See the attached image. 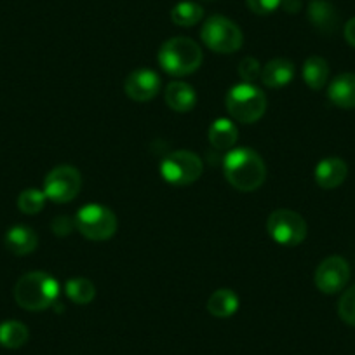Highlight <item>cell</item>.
Returning a JSON list of instances; mask_svg holds the SVG:
<instances>
[{
  "label": "cell",
  "instance_id": "1",
  "mask_svg": "<svg viewBox=\"0 0 355 355\" xmlns=\"http://www.w3.org/2000/svg\"><path fill=\"white\" fill-rule=\"evenodd\" d=\"M227 182L239 192H254L265 183L266 166L258 152L252 148H234L223 160Z\"/></svg>",
  "mask_w": 355,
  "mask_h": 355
},
{
  "label": "cell",
  "instance_id": "2",
  "mask_svg": "<svg viewBox=\"0 0 355 355\" xmlns=\"http://www.w3.org/2000/svg\"><path fill=\"white\" fill-rule=\"evenodd\" d=\"M60 284L46 272H28L15 286V300L21 309L40 312L56 303Z\"/></svg>",
  "mask_w": 355,
  "mask_h": 355
},
{
  "label": "cell",
  "instance_id": "3",
  "mask_svg": "<svg viewBox=\"0 0 355 355\" xmlns=\"http://www.w3.org/2000/svg\"><path fill=\"white\" fill-rule=\"evenodd\" d=\"M204 60L202 49L189 37H173L166 40L159 51V64L173 77H185L200 68Z\"/></svg>",
  "mask_w": 355,
  "mask_h": 355
},
{
  "label": "cell",
  "instance_id": "4",
  "mask_svg": "<svg viewBox=\"0 0 355 355\" xmlns=\"http://www.w3.org/2000/svg\"><path fill=\"white\" fill-rule=\"evenodd\" d=\"M227 110L242 124H254L265 115L266 96L261 89L252 84H239L228 91Z\"/></svg>",
  "mask_w": 355,
  "mask_h": 355
},
{
  "label": "cell",
  "instance_id": "5",
  "mask_svg": "<svg viewBox=\"0 0 355 355\" xmlns=\"http://www.w3.org/2000/svg\"><path fill=\"white\" fill-rule=\"evenodd\" d=\"M204 171V162L190 150H176L167 153L160 162V176L174 187H187L196 183Z\"/></svg>",
  "mask_w": 355,
  "mask_h": 355
},
{
  "label": "cell",
  "instance_id": "6",
  "mask_svg": "<svg viewBox=\"0 0 355 355\" xmlns=\"http://www.w3.org/2000/svg\"><path fill=\"white\" fill-rule=\"evenodd\" d=\"M200 39L206 44V47L220 54L235 53L241 49L244 42V35L237 23L220 15L209 16L206 19L200 30Z\"/></svg>",
  "mask_w": 355,
  "mask_h": 355
},
{
  "label": "cell",
  "instance_id": "7",
  "mask_svg": "<svg viewBox=\"0 0 355 355\" xmlns=\"http://www.w3.org/2000/svg\"><path fill=\"white\" fill-rule=\"evenodd\" d=\"M75 225L89 241H108L117 232V216L103 204H85L75 214Z\"/></svg>",
  "mask_w": 355,
  "mask_h": 355
},
{
  "label": "cell",
  "instance_id": "8",
  "mask_svg": "<svg viewBox=\"0 0 355 355\" xmlns=\"http://www.w3.org/2000/svg\"><path fill=\"white\" fill-rule=\"evenodd\" d=\"M266 230L277 244L295 248L305 241L306 221L296 211L275 209L266 220Z\"/></svg>",
  "mask_w": 355,
  "mask_h": 355
},
{
  "label": "cell",
  "instance_id": "9",
  "mask_svg": "<svg viewBox=\"0 0 355 355\" xmlns=\"http://www.w3.org/2000/svg\"><path fill=\"white\" fill-rule=\"evenodd\" d=\"M80 173L68 164L54 167L44 180V193H46L47 199L56 204L71 202L80 192Z\"/></svg>",
  "mask_w": 355,
  "mask_h": 355
},
{
  "label": "cell",
  "instance_id": "10",
  "mask_svg": "<svg viewBox=\"0 0 355 355\" xmlns=\"http://www.w3.org/2000/svg\"><path fill=\"white\" fill-rule=\"evenodd\" d=\"M350 279V265L341 256H329L317 266L313 282L324 295H334L347 286Z\"/></svg>",
  "mask_w": 355,
  "mask_h": 355
},
{
  "label": "cell",
  "instance_id": "11",
  "mask_svg": "<svg viewBox=\"0 0 355 355\" xmlns=\"http://www.w3.org/2000/svg\"><path fill=\"white\" fill-rule=\"evenodd\" d=\"M124 91L128 98L138 103L153 100L160 91V77L153 70L139 68L128 75L124 82Z\"/></svg>",
  "mask_w": 355,
  "mask_h": 355
},
{
  "label": "cell",
  "instance_id": "12",
  "mask_svg": "<svg viewBox=\"0 0 355 355\" xmlns=\"http://www.w3.org/2000/svg\"><path fill=\"white\" fill-rule=\"evenodd\" d=\"M348 174L347 162L338 157H327L322 159L315 166L313 176H315V183L324 190H333L340 187L345 182V178Z\"/></svg>",
  "mask_w": 355,
  "mask_h": 355
},
{
  "label": "cell",
  "instance_id": "13",
  "mask_svg": "<svg viewBox=\"0 0 355 355\" xmlns=\"http://www.w3.org/2000/svg\"><path fill=\"white\" fill-rule=\"evenodd\" d=\"M164 100L166 105L173 112L178 114H187L193 110L197 105V93L196 89L183 80H173L166 85L164 91Z\"/></svg>",
  "mask_w": 355,
  "mask_h": 355
},
{
  "label": "cell",
  "instance_id": "14",
  "mask_svg": "<svg viewBox=\"0 0 355 355\" xmlns=\"http://www.w3.org/2000/svg\"><path fill=\"white\" fill-rule=\"evenodd\" d=\"M309 19L313 28L319 30L320 33H326V35L336 32L338 25H340V16H338L336 9L326 0H312L310 2Z\"/></svg>",
  "mask_w": 355,
  "mask_h": 355
},
{
  "label": "cell",
  "instance_id": "15",
  "mask_svg": "<svg viewBox=\"0 0 355 355\" xmlns=\"http://www.w3.org/2000/svg\"><path fill=\"white\" fill-rule=\"evenodd\" d=\"M327 98L338 108H355V75L341 73L334 78L327 89Z\"/></svg>",
  "mask_w": 355,
  "mask_h": 355
},
{
  "label": "cell",
  "instance_id": "16",
  "mask_svg": "<svg viewBox=\"0 0 355 355\" xmlns=\"http://www.w3.org/2000/svg\"><path fill=\"white\" fill-rule=\"evenodd\" d=\"M259 78L266 87H284L295 78V64L284 58H275L261 68V77Z\"/></svg>",
  "mask_w": 355,
  "mask_h": 355
},
{
  "label": "cell",
  "instance_id": "17",
  "mask_svg": "<svg viewBox=\"0 0 355 355\" xmlns=\"http://www.w3.org/2000/svg\"><path fill=\"white\" fill-rule=\"evenodd\" d=\"M6 248L16 256L30 254L39 245V237H37L35 230L26 225H16V227L9 228L6 234Z\"/></svg>",
  "mask_w": 355,
  "mask_h": 355
},
{
  "label": "cell",
  "instance_id": "18",
  "mask_svg": "<svg viewBox=\"0 0 355 355\" xmlns=\"http://www.w3.org/2000/svg\"><path fill=\"white\" fill-rule=\"evenodd\" d=\"M207 138H209V143L216 150L234 148V145L237 143L239 138L237 125H235L230 119H216V121L209 125Z\"/></svg>",
  "mask_w": 355,
  "mask_h": 355
},
{
  "label": "cell",
  "instance_id": "19",
  "mask_svg": "<svg viewBox=\"0 0 355 355\" xmlns=\"http://www.w3.org/2000/svg\"><path fill=\"white\" fill-rule=\"evenodd\" d=\"M207 312L218 319H228L239 310V296L232 289H216L207 300Z\"/></svg>",
  "mask_w": 355,
  "mask_h": 355
},
{
  "label": "cell",
  "instance_id": "20",
  "mask_svg": "<svg viewBox=\"0 0 355 355\" xmlns=\"http://www.w3.org/2000/svg\"><path fill=\"white\" fill-rule=\"evenodd\" d=\"M329 78V64L324 58L310 56L303 63V80L313 91H319L327 84Z\"/></svg>",
  "mask_w": 355,
  "mask_h": 355
},
{
  "label": "cell",
  "instance_id": "21",
  "mask_svg": "<svg viewBox=\"0 0 355 355\" xmlns=\"http://www.w3.org/2000/svg\"><path fill=\"white\" fill-rule=\"evenodd\" d=\"M28 327L19 320H6L0 324V345L9 350L21 348L28 341Z\"/></svg>",
  "mask_w": 355,
  "mask_h": 355
},
{
  "label": "cell",
  "instance_id": "22",
  "mask_svg": "<svg viewBox=\"0 0 355 355\" xmlns=\"http://www.w3.org/2000/svg\"><path fill=\"white\" fill-rule=\"evenodd\" d=\"M202 18V6L196 4V2H189V0L176 4L173 8V11H171V19H173L174 25L183 26V28H190V26L197 25Z\"/></svg>",
  "mask_w": 355,
  "mask_h": 355
},
{
  "label": "cell",
  "instance_id": "23",
  "mask_svg": "<svg viewBox=\"0 0 355 355\" xmlns=\"http://www.w3.org/2000/svg\"><path fill=\"white\" fill-rule=\"evenodd\" d=\"M64 293H67L68 300L77 305H89L96 296V288L89 279L85 277H75L67 281L64 284Z\"/></svg>",
  "mask_w": 355,
  "mask_h": 355
},
{
  "label": "cell",
  "instance_id": "24",
  "mask_svg": "<svg viewBox=\"0 0 355 355\" xmlns=\"http://www.w3.org/2000/svg\"><path fill=\"white\" fill-rule=\"evenodd\" d=\"M46 193L44 190L37 189H26L19 193L18 197V209L23 214H37L44 209L46 206Z\"/></svg>",
  "mask_w": 355,
  "mask_h": 355
},
{
  "label": "cell",
  "instance_id": "25",
  "mask_svg": "<svg viewBox=\"0 0 355 355\" xmlns=\"http://www.w3.org/2000/svg\"><path fill=\"white\" fill-rule=\"evenodd\" d=\"M338 313H340L341 320L355 327V286L343 293L338 303Z\"/></svg>",
  "mask_w": 355,
  "mask_h": 355
},
{
  "label": "cell",
  "instance_id": "26",
  "mask_svg": "<svg viewBox=\"0 0 355 355\" xmlns=\"http://www.w3.org/2000/svg\"><path fill=\"white\" fill-rule=\"evenodd\" d=\"M239 75H241V78L245 84H252V82L261 77V64H259V61L256 58H244L239 63Z\"/></svg>",
  "mask_w": 355,
  "mask_h": 355
},
{
  "label": "cell",
  "instance_id": "27",
  "mask_svg": "<svg viewBox=\"0 0 355 355\" xmlns=\"http://www.w3.org/2000/svg\"><path fill=\"white\" fill-rule=\"evenodd\" d=\"M245 4L254 15L266 16L272 15L282 4V0H245Z\"/></svg>",
  "mask_w": 355,
  "mask_h": 355
},
{
  "label": "cell",
  "instance_id": "28",
  "mask_svg": "<svg viewBox=\"0 0 355 355\" xmlns=\"http://www.w3.org/2000/svg\"><path fill=\"white\" fill-rule=\"evenodd\" d=\"M51 230L56 237H67L71 232L77 230V225H75V220L70 216H56L51 223Z\"/></svg>",
  "mask_w": 355,
  "mask_h": 355
},
{
  "label": "cell",
  "instance_id": "29",
  "mask_svg": "<svg viewBox=\"0 0 355 355\" xmlns=\"http://www.w3.org/2000/svg\"><path fill=\"white\" fill-rule=\"evenodd\" d=\"M343 33H345V40H347L350 46L355 47V18H352L350 21H347Z\"/></svg>",
  "mask_w": 355,
  "mask_h": 355
},
{
  "label": "cell",
  "instance_id": "30",
  "mask_svg": "<svg viewBox=\"0 0 355 355\" xmlns=\"http://www.w3.org/2000/svg\"><path fill=\"white\" fill-rule=\"evenodd\" d=\"M207 2H214V0H207Z\"/></svg>",
  "mask_w": 355,
  "mask_h": 355
}]
</instances>
